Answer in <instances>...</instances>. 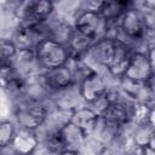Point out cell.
I'll use <instances>...</instances> for the list:
<instances>
[{
  "label": "cell",
  "mask_w": 155,
  "mask_h": 155,
  "mask_svg": "<svg viewBox=\"0 0 155 155\" xmlns=\"http://www.w3.org/2000/svg\"><path fill=\"white\" fill-rule=\"evenodd\" d=\"M34 54L39 65L46 70L67 65V62L70 58L67 45L51 38L41 40L35 47Z\"/></svg>",
  "instance_id": "obj_1"
},
{
  "label": "cell",
  "mask_w": 155,
  "mask_h": 155,
  "mask_svg": "<svg viewBox=\"0 0 155 155\" xmlns=\"http://www.w3.org/2000/svg\"><path fill=\"white\" fill-rule=\"evenodd\" d=\"M16 119L21 128L35 131L47 119V109L35 99H27L16 107Z\"/></svg>",
  "instance_id": "obj_2"
},
{
  "label": "cell",
  "mask_w": 155,
  "mask_h": 155,
  "mask_svg": "<svg viewBox=\"0 0 155 155\" xmlns=\"http://www.w3.org/2000/svg\"><path fill=\"white\" fill-rule=\"evenodd\" d=\"M107 24L108 22L102 18L96 8H87L78 15L74 30L92 41H97L103 38L107 30Z\"/></svg>",
  "instance_id": "obj_3"
},
{
  "label": "cell",
  "mask_w": 155,
  "mask_h": 155,
  "mask_svg": "<svg viewBox=\"0 0 155 155\" xmlns=\"http://www.w3.org/2000/svg\"><path fill=\"white\" fill-rule=\"evenodd\" d=\"M124 76L134 84H145L153 79V59L147 53H131Z\"/></svg>",
  "instance_id": "obj_4"
},
{
  "label": "cell",
  "mask_w": 155,
  "mask_h": 155,
  "mask_svg": "<svg viewBox=\"0 0 155 155\" xmlns=\"http://www.w3.org/2000/svg\"><path fill=\"white\" fill-rule=\"evenodd\" d=\"M120 27L122 33L130 39H142L147 35L149 29V23L147 15H144L140 10L130 7L121 16Z\"/></svg>",
  "instance_id": "obj_5"
},
{
  "label": "cell",
  "mask_w": 155,
  "mask_h": 155,
  "mask_svg": "<svg viewBox=\"0 0 155 155\" xmlns=\"http://www.w3.org/2000/svg\"><path fill=\"white\" fill-rule=\"evenodd\" d=\"M105 91H107L105 82L97 71L88 73L82 79L79 86V92L81 98L90 104L99 99L105 93Z\"/></svg>",
  "instance_id": "obj_6"
},
{
  "label": "cell",
  "mask_w": 155,
  "mask_h": 155,
  "mask_svg": "<svg viewBox=\"0 0 155 155\" xmlns=\"http://www.w3.org/2000/svg\"><path fill=\"white\" fill-rule=\"evenodd\" d=\"M41 78H42V82L45 87H47L51 91H56V92L63 88H67L68 86L73 85V81H74V74L71 69L67 65L51 69V70H46Z\"/></svg>",
  "instance_id": "obj_7"
},
{
  "label": "cell",
  "mask_w": 155,
  "mask_h": 155,
  "mask_svg": "<svg viewBox=\"0 0 155 155\" xmlns=\"http://www.w3.org/2000/svg\"><path fill=\"white\" fill-rule=\"evenodd\" d=\"M53 4L47 0L29 1L23 7V17L27 24H40L44 23L52 13Z\"/></svg>",
  "instance_id": "obj_8"
},
{
  "label": "cell",
  "mask_w": 155,
  "mask_h": 155,
  "mask_svg": "<svg viewBox=\"0 0 155 155\" xmlns=\"http://www.w3.org/2000/svg\"><path fill=\"white\" fill-rule=\"evenodd\" d=\"M58 132H59L64 150H71L76 153L82 148L87 136L81 128H79L70 121L64 122L58 128Z\"/></svg>",
  "instance_id": "obj_9"
},
{
  "label": "cell",
  "mask_w": 155,
  "mask_h": 155,
  "mask_svg": "<svg viewBox=\"0 0 155 155\" xmlns=\"http://www.w3.org/2000/svg\"><path fill=\"white\" fill-rule=\"evenodd\" d=\"M114 47H115V39L111 38H102L97 40L90 50L85 53L86 57H91V59L103 67H108V64L111 61L113 53H114Z\"/></svg>",
  "instance_id": "obj_10"
},
{
  "label": "cell",
  "mask_w": 155,
  "mask_h": 155,
  "mask_svg": "<svg viewBox=\"0 0 155 155\" xmlns=\"http://www.w3.org/2000/svg\"><path fill=\"white\" fill-rule=\"evenodd\" d=\"M130 57H131V52H130L126 42H124L120 39H115L114 53H113L111 61L108 64L107 69L114 76H124L127 64H128V61H130Z\"/></svg>",
  "instance_id": "obj_11"
},
{
  "label": "cell",
  "mask_w": 155,
  "mask_h": 155,
  "mask_svg": "<svg viewBox=\"0 0 155 155\" xmlns=\"http://www.w3.org/2000/svg\"><path fill=\"white\" fill-rule=\"evenodd\" d=\"M97 120H98V115L91 108L82 107V108H75L74 110H71V114L68 121H70L71 124L81 128L87 134L93 131Z\"/></svg>",
  "instance_id": "obj_12"
},
{
  "label": "cell",
  "mask_w": 155,
  "mask_h": 155,
  "mask_svg": "<svg viewBox=\"0 0 155 155\" xmlns=\"http://www.w3.org/2000/svg\"><path fill=\"white\" fill-rule=\"evenodd\" d=\"M38 143H39V139L34 131L21 128L18 132L15 133L11 144L16 149L17 154L30 155L35 150Z\"/></svg>",
  "instance_id": "obj_13"
},
{
  "label": "cell",
  "mask_w": 155,
  "mask_h": 155,
  "mask_svg": "<svg viewBox=\"0 0 155 155\" xmlns=\"http://www.w3.org/2000/svg\"><path fill=\"white\" fill-rule=\"evenodd\" d=\"M131 2L128 1H102L98 4L96 11L107 22L121 18L127 8H130Z\"/></svg>",
  "instance_id": "obj_14"
},
{
  "label": "cell",
  "mask_w": 155,
  "mask_h": 155,
  "mask_svg": "<svg viewBox=\"0 0 155 155\" xmlns=\"http://www.w3.org/2000/svg\"><path fill=\"white\" fill-rule=\"evenodd\" d=\"M17 54V47L10 39L0 38V65L7 67Z\"/></svg>",
  "instance_id": "obj_15"
},
{
  "label": "cell",
  "mask_w": 155,
  "mask_h": 155,
  "mask_svg": "<svg viewBox=\"0 0 155 155\" xmlns=\"http://www.w3.org/2000/svg\"><path fill=\"white\" fill-rule=\"evenodd\" d=\"M153 138V131H151V124H140L137 132L134 133V142L139 147H145L151 144Z\"/></svg>",
  "instance_id": "obj_16"
},
{
  "label": "cell",
  "mask_w": 155,
  "mask_h": 155,
  "mask_svg": "<svg viewBox=\"0 0 155 155\" xmlns=\"http://www.w3.org/2000/svg\"><path fill=\"white\" fill-rule=\"evenodd\" d=\"M16 133L15 126L11 121H1L0 122V148H5L12 143L13 136Z\"/></svg>",
  "instance_id": "obj_17"
},
{
  "label": "cell",
  "mask_w": 155,
  "mask_h": 155,
  "mask_svg": "<svg viewBox=\"0 0 155 155\" xmlns=\"http://www.w3.org/2000/svg\"><path fill=\"white\" fill-rule=\"evenodd\" d=\"M140 155H155L153 145H151V144H149V145L143 147V148H142V153H140Z\"/></svg>",
  "instance_id": "obj_18"
},
{
  "label": "cell",
  "mask_w": 155,
  "mask_h": 155,
  "mask_svg": "<svg viewBox=\"0 0 155 155\" xmlns=\"http://www.w3.org/2000/svg\"><path fill=\"white\" fill-rule=\"evenodd\" d=\"M56 155H79L76 151H71V150H62L59 153H57Z\"/></svg>",
  "instance_id": "obj_19"
},
{
  "label": "cell",
  "mask_w": 155,
  "mask_h": 155,
  "mask_svg": "<svg viewBox=\"0 0 155 155\" xmlns=\"http://www.w3.org/2000/svg\"><path fill=\"white\" fill-rule=\"evenodd\" d=\"M101 155H117L115 151H113L111 149H104L102 153H101Z\"/></svg>",
  "instance_id": "obj_20"
},
{
  "label": "cell",
  "mask_w": 155,
  "mask_h": 155,
  "mask_svg": "<svg viewBox=\"0 0 155 155\" xmlns=\"http://www.w3.org/2000/svg\"><path fill=\"white\" fill-rule=\"evenodd\" d=\"M1 69H2V67H1V65H0V70H1Z\"/></svg>",
  "instance_id": "obj_21"
},
{
  "label": "cell",
  "mask_w": 155,
  "mask_h": 155,
  "mask_svg": "<svg viewBox=\"0 0 155 155\" xmlns=\"http://www.w3.org/2000/svg\"><path fill=\"white\" fill-rule=\"evenodd\" d=\"M17 155H22V154H17Z\"/></svg>",
  "instance_id": "obj_22"
}]
</instances>
